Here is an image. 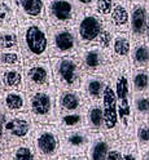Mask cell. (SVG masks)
<instances>
[{"label": "cell", "mask_w": 149, "mask_h": 160, "mask_svg": "<svg viewBox=\"0 0 149 160\" xmlns=\"http://www.w3.org/2000/svg\"><path fill=\"white\" fill-rule=\"evenodd\" d=\"M112 80L117 97L119 139L122 142H132L135 141V118L131 67H113Z\"/></svg>", "instance_id": "1"}, {"label": "cell", "mask_w": 149, "mask_h": 160, "mask_svg": "<svg viewBox=\"0 0 149 160\" xmlns=\"http://www.w3.org/2000/svg\"><path fill=\"white\" fill-rule=\"evenodd\" d=\"M18 44L25 63L49 58L48 26L44 19L18 22Z\"/></svg>", "instance_id": "2"}, {"label": "cell", "mask_w": 149, "mask_h": 160, "mask_svg": "<svg viewBox=\"0 0 149 160\" xmlns=\"http://www.w3.org/2000/svg\"><path fill=\"white\" fill-rule=\"evenodd\" d=\"M74 30L81 47L98 45L110 52L114 32L108 27L104 19L92 11V8L82 9Z\"/></svg>", "instance_id": "3"}, {"label": "cell", "mask_w": 149, "mask_h": 160, "mask_svg": "<svg viewBox=\"0 0 149 160\" xmlns=\"http://www.w3.org/2000/svg\"><path fill=\"white\" fill-rule=\"evenodd\" d=\"M56 89H79L84 71L77 56L49 58Z\"/></svg>", "instance_id": "4"}, {"label": "cell", "mask_w": 149, "mask_h": 160, "mask_svg": "<svg viewBox=\"0 0 149 160\" xmlns=\"http://www.w3.org/2000/svg\"><path fill=\"white\" fill-rule=\"evenodd\" d=\"M27 112L38 124H57L56 91L26 92Z\"/></svg>", "instance_id": "5"}, {"label": "cell", "mask_w": 149, "mask_h": 160, "mask_svg": "<svg viewBox=\"0 0 149 160\" xmlns=\"http://www.w3.org/2000/svg\"><path fill=\"white\" fill-rule=\"evenodd\" d=\"M36 123L27 111L17 114H4V132L7 148L30 142Z\"/></svg>", "instance_id": "6"}, {"label": "cell", "mask_w": 149, "mask_h": 160, "mask_svg": "<svg viewBox=\"0 0 149 160\" xmlns=\"http://www.w3.org/2000/svg\"><path fill=\"white\" fill-rule=\"evenodd\" d=\"M31 142L40 160H52L61 156L60 131L57 125L36 123Z\"/></svg>", "instance_id": "7"}, {"label": "cell", "mask_w": 149, "mask_h": 160, "mask_svg": "<svg viewBox=\"0 0 149 160\" xmlns=\"http://www.w3.org/2000/svg\"><path fill=\"white\" fill-rule=\"evenodd\" d=\"M82 65V68L86 74L110 76L113 71V62L110 52L98 45L81 47L75 54Z\"/></svg>", "instance_id": "8"}, {"label": "cell", "mask_w": 149, "mask_h": 160, "mask_svg": "<svg viewBox=\"0 0 149 160\" xmlns=\"http://www.w3.org/2000/svg\"><path fill=\"white\" fill-rule=\"evenodd\" d=\"M81 11L74 0H45L44 21L48 27H74Z\"/></svg>", "instance_id": "9"}, {"label": "cell", "mask_w": 149, "mask_h": 160, "mask_svg": "<svg viewBox=\"0 0 149 160\" xmlns=\"http://www.w3.org/2000/svg\"><path fill=\"white\" fill-rule=\"evenodd\" d=\"M22 70L25 74V92L56 91L49 58L25 63Z\"/></svg>", "instance_id": "10"}, {"label": "cell", "mask_w": 149, "mask_h": 160, "mask_svg": "<svg viewBox=\"0 0 149 160\" xmlns=\"http://www.w3.org/2000/svg\"><path fill=\"white\" fill-rule=\"evenodd\" d=\"M49 58L70 57L79 51V42L74 27H48Z\"/></svg>", "instance_id": "11"}, {"label": "cell", "mask_w": 149, "mask_h": 160, "mask_svg": "<svg viewBox=\"0 0 149 160\" xmlns=\"http://www.w3.org/2000/svg\"><path fill=\"white\" fill-rule=\"evenodd\" d=\"M103 112H104V134L110 139H119V123H118V110H117V97L114 91V84L112 75L109 76L105 93L103 97Z\"/></svg>", "instance_id": "12"}, {"label": "cell", "mask_w": 149, "mask_h": 160, "mask_svg": "<svg viewBox=\"0 0 149 160\" xmlns=\"http://www.w3.org/2000/svg\"><path fill=\"white\" fill-rule=\"evenodd\" d=\"M91 137L92 132L86 128L75 129V131H60L61 155H86L91 142Z\"/></svg>", "instance_id": "13"}, {"label": "cell", "mask_w": 149, "mask_h": 160, "mask_svg": "<svg viewBox=\"0 0 149 160\" xmlns=\"http://www.w3.org/2000/svg\"><path fill=\"white\" fill-rule=\"evenodd\" d=\"M132 39L130 32H115L110 45L113 67H131Z\"/></svg>", "instance_id": "14"}, {"label": "cell", "mask_w": 149, "mask_h": 160, "mask_svg": "<svg viewBox=\"0 0 149 160\" xmlns=\"http://www.w3.org/2000/svg\"><path fill=\"white\" fill-rule=\"evenodd\" d=\"M146 14L148 11L145 0L130 2V35L132 43L145 42Z\"/></svg>", "instance_id": "15"}, {"label": "cell", "mask_w": 149, "mask_h": 160, "mask_svg": "<svg viewBox=\"0 0 149 160\" xmlns=\"http://www.w3.org/2000/svg\"><path fill=\"white\" fill-rule=\"evenodd\" d=\"M87 105L88 103L79 89H56L57 114L83 112Z\"/></svg>", "instance_id": "16"}, {"label": "cell", "mask_w": 149, "mask_h": 160, "mask_svg": "<svg viewBox=\"0 0 149 160\" xmlns=\"http://www.w3.org/2000/svg\"><path fill=\"white\" fill-rule=\"evenodd\" d=\"M109 76L84 74L83 80L79 87V92L82 93L87 103H101L105 93V88Z\"/></svg>", "instance_id": "17"}, {"label": "cell", "mask_w": 149, "mask_h": 160, "mask_svg": "<svg viewBox=\"0 0 149 160\" xmlns=\"http://www.w3.org/2000/svg\"><path fill=\"white\" fill-rule=\"evenodd\" d=\"M105 23L114 34L130 32V0H117Z\"/></svg>", "instance_id": "18"}, {"label": "cell", "mask_w": 149, "mask_h": 160, "mask_svg": "<svg viewBox=\"0 0 149 160\" xmlns=\"http://www.w3.org/2000/svg\"><path fill=\"white\" fill-rule=\"evenodd\" d=\"M18 22L27 19H44L45 0H12Z\"/></svg>", "instance_id": "19"}, {"label": "cell", "mask_w": 149, "mask_h": 160, "mask_svg": "<svg viewBox=\"0 0 149 160\" xmlns=\"http://www.w3.org/2000/svg\"><path fill=\"white\" fill-rule=\"evenodd\" d=\"M0 110L4 114H17L27 111L26 92L4 91L0 96Z\"/></svg>", "instance_id": "20"}, {"label": "cell", "mask_w": 149, "mask_h": 160, "mask_svg": "<svg viewBox=\"0 0 149 160\" xmlns=\"http://www.w3.org/2000/svg\"><path fill=\"white\" fill-rule=\"evenodd\" d=\"M110 139H109L103 132L92 133L91 142H89L87 150L88 160H106L109 148H110Z\"/></svg>", "instance_id": "21"}, {"label": "cell", "mask_w": 149, "mask_h": 160, "mask_svg": "<svg viewBox=\"0 0 149 160\" xmlns=\"http://www.w3.org/2000/svg\"><path fill=\"white\" fill-rule=\"evenodd\" d=\"M0 80L5 91L25 92V74L22 68L0 67Z\"/></svg>", "instance_id": "22"}, {"label": "cell", "mask_w": 149, "mask_h": 160, "mask_svg": "<svg viewBox=\"0 0 149 160\" xmlns=\"http://www.w3.org/2000/svg\"><path fill=\"white\" fill-rule=\"evenodd\" d=\"M86 129L89 132H103L104 133V112L101 103H88L86 110Z\"/></svg>", "instance_id": "23"}, {"label": "cell", "mask_w": 149, "mask_h": 160, "mask_svg": "<svg viewBox=\"0 0 149 160\" xmlns=\"http://www.w3.org/2000/svg\"><path fill=\"white\" fill-rule=\"evenodd\" d=\"M18 28V18L12 0H0V31H12Z\"/></svg>", "instance_id": "24"}, {"label": "cell", "mask_w": 149, "mask_h": 160, "mask_svg": "<svg viewBox=\"0 0 149 160\" xmlns=\"http://www.w3.org/2000/svg\"><path fill=\"white\" fill-rule=\"evenodd\" d=\"M57 128L60 131H75L86 128V115L83 112L57 114Z\"/></svg>", "instance_id": "25"}, {"label": "cell", "mask_w": 149, "mask_h": 160, "mask_svg": "<svg viewBox=\"0 0 149 160\" xmlns=\"http://www.w3.org/2000/svg\"><path fill=\"white\" fill-rule=\"evenodd\" d=\"M149 67V45L145 42L132 43L131 51V68Z\"/></svg>", "instance_id": "26"}, {"label": "cell", "mask_w": 149, "mask_h": 160, "mask_svg": "<svg viewBox=\"0 0 149 160\" xmlns=\"http://www.w3.org/2000/svg\"><path fill=\"white\" fill-rule=\"evenodd\" d=\"M131 87L134 94L149 92L148 68H131Z\"/></svg>", "instance_id": "27"}, {"label": "cell", "mask_w": 149, "mask_h": 160, "mask_svg": "<svg viewBox=\"0 0 149 160\" xmlns=\"http://www.w3.org/2000/svg\"><path fill=\"white\" fill-rule=\"evenodd\" d=\"M8 150H9L12 160H40L31 141L17 145L12 148H8Z\"/></svg>", "instance_id": "28"}, {"label": "cell", "mask_w": 149, "mask_h": 160, "mask_svg": "<svg viewBox=\"0 0 149 160\" xmlns=\"http://www.w3.org/2000/svg\"><path fill=\"white\" fill-rule=\"evenodd\" d=\"M135 120H149V92L134 94Z\"/></svg>", "instance_id": "29"}, {"label": "cell", "mask_w": 149, "mask_h": 160, "mask_svg": "<svg viewBox=\"0 0 149 160\" xmlns=\"http://www.w3.org/2000/svg\"><path fill=\"white\" fill-rule=\"evenodd\" d=\"M25 61L19 51H2L0 52V67L4 68H22Z\"/></svg>", "instance_id": "30"}, {"label": "cell", "mask_w": 149, "mask_h": 160, "mask_svg": "<svg viewBox=\"0 0 149 160\" xmlns=\"http://www.w3.org/2000/svg\"><path fill=\"white\" fill-rule=\"evenodd\" d=\"M135 141L139 150L149 147V120H135Z\"/></svg>", "instance_id": "31"}, {"label": "cell", "mask_w": 149, "mask_h": 160, "mask_svg": "<svg viewBox=\"0 0 149 160\" xmlns=\"http://www.w3.org/2000/svg\"><path fill=\"white\" fill-rule=\"evenodd\" d=\"M2 51H19L18 28L12 31H0V52Z\"/></svg>", "instance_id": "32"}, {"label": "cell", "mask_w": 149, "mask_h": 160, "mask_svg": "<svg viewBox=\"0 0 149 160\" xmlns=\"http://www.w3.org/2000/svg\"><path fill=\"white\" fill-rule=\"evenodd\" d=\"M122 152L123 160H140V154H139L136 141L122 142Z\"/></svg>", "instance_id": "33"}, {"label": "cell", "mask_w": 149, "mask_h": 160, "mask_svg": "<svg viewBox=\"0 0 149 160\" xmlns=\"http://www.w3.org/2000/svg\"><path fill=\"white\" fill-rule=\"evenodd\" d=\"M106 160H123V152H122V141L115 139L110 142V148H109Z\"/></svg>", "instance_id": "34"}, {"label": "cell", "mask_w": 149, "mask_h": 160, "mask_svg": "<svg viewBox=\"0 0 149 160\" xmlns=\"http://www.w3.org/2000/svg\"><path fill=\"white\" fill-rule=\"evenodd\" d=\"M8 150L5 145V132H4V112L0 110V151Z\"/></svg>", "instance_id": "35"}, {"label": "cell", "mask_w": 149, "mask_h": 160, "mask_svg": "<svg viewBox=\"0 0 149 160\" xmlns=\"http://www.w3.org/2000/svg\"><path fill=\"white\" fill-rule=\"evenodd\" d=\"M75 4L82 8V9H88V8H92L95 4V0H74Z\"/></svg>", "instance_id": "36"}, {"label": "cell", "mask_w": 149, "mask_h": 160, "mask_svg": "<svg viewBox=\"0 0 149 160\" xmlns=\"http://www.w3.org/2000/svg\"><path fill=\"white\" fill-rule=\"evenodd\" d=\"M146 2V11H148V14H146V27H145V43L149 45V0H145Z\"/></svg>", "instance_id": "37"}, {"label": "cell", "mask_w": 149, "mask_h": 160, "mask_svg": "<svg viewBox=\"0 0 149 160\" xmlns=\"http://www.w3.org/2000/svg\"><path fill=\"white\" fill-rule=\"evenodd\" d=\"M62 160H88L87 155H66L62 156Z\"/></svg>", "instance_id": "38"}, {"label": "cell", "mask_w": 149, "mask_h": 160, "mask_svg": "<svg viewBox=\"0 0 149 160\" xmlns=\"http://www.w3.org/2000/svg\"><path fill=\"white\" fill-rule=\"evenodd\" d=\"M139 154H140V160H149V147L139 150Z\"/></svg>", "instance_id": "39"}, {"label": "cell", "mask_w": 149, "mask_h": 160, "mask_svg": "<svg viewBox=\"0 0 149 160\" xmlns=\"http://www.w3.org/2000/svg\"><path fill=\"white\" fill-rule=\"evenodd\" d=\"M0 160H12L11 154H9V150H3V151H0Z\"/></svg>", "instance_id": "40"}, {"label": "cell", "mask_w": 149, "mask_h": 160, "mask_svg": "<svg viewBox=\"0 0 149 160\" xmlns=\"http://www.w3.org/2000/svg\"><path fill=\"white\" fill-rule=\"evenodd\" d=\"M5 91V89H4V87H3V84H2V80H0V96H2L3 94V92Z\"/></svg>", "instance_id": "41"}, {"label": "cell", "mask_w": 149, "mask_h": 160, "mask_svg": "<svg viewBox=\"0 0 149 160\" xmlns=\"http://www.w3.org/2000/svg\"><path fill=\"white\" fill-rule=\"evenodd\" d=\"M52 160H62V155H61V156H58L57 159H52Z\"/></svg>", "instance_id": "42"}, {"label": "cell", "mask_w": 149, "mask_h": 160, "mask_svg": "<svg viewBox=\"0 0 149 160\" xmlns=\"http://www.w3.org/2000/svg\"><path fill=\"white\" fill-rule=\"evenodd\" d=\"M148 71H149V67H148Z\"/></svg>", "instance_id": "43"}, {"label": "cell", "mask_w": 149, "mask_h": 160, "mask_svg": "<svg viewBox=\"0 0 149 160\" xmlns=\"http://www.w3.org/2000/svg\"><path fill=\"white\" fill-rule=\"evenodd\" d=\"M130 2H132V0H130Z\"/></svg>", "instance_id": "44"}]
</instances>
